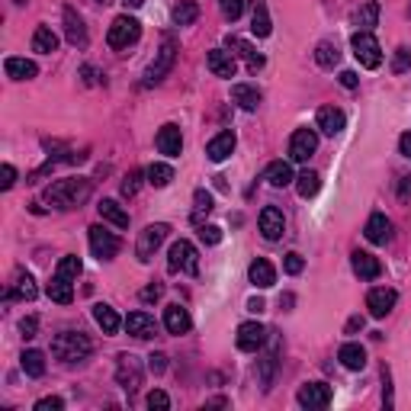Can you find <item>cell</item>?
I'll list each match as a JSON object with an SVG mask.
<instances>
[{
  "label": "cell",
  "instance_id": "cell-1",
  "mask_svg": "<svg viewBox=\"0 0 411 411\" xmlns=\"http://www.w3.org/2000/svg\"><path fill=\"white\" fill-rule=\"evenodd\" d=\"M90 180L83 177H71V180H55V183L45 190V199H49L55 209H77L90 199Z\"/></svg>",
  "mask_w": 411,
  "mask_h": 411
},
{
  "label": "cell",
  "instance_id": "cell-2",
  "mask_svg": "<svg viewBox=\"0 0 411 411\" xmlns=\"http://www.w3.org/2000/svg\"><path fill=\"white\" fill-rule=\"evenodd\" d=\"M90 350H93V344H90V338L81 331H61L55 340H51V353L68 366L83 363V360L90 357Z\"/></svg>",
  "mask_w": 411,
  "mask_h": 411
},
{
  "label": "cell",
  "instance_id": "cell-3",
  "mask_svg": "<svg viewBox=\"0 0 411 411\" xmlns=\"http://www.w3.org/2000/svg\"><path fill=\"white\" fill-rule=\"evenodd\" d=\"M173 61H177V39L173 36H164V42H161L158 55H154V61L148 64L145 71V87H151V83H161L167 74H171Z\"/></svg>",
  "mask_w": 411,
  "mask_h": 411
},
{
  "label": "cell",
  "instance_id": "cell-4",
  "mask_svg": "<svg viewBox=\"0 0 411 411\" xmlns=\"http://www.w3.org/2000/svg\"><path fill=\"white\" fill-rule=\"evenodd\" d=\"M167 270L171 273H190V276H196L199 273V254H196V248H193L190 241H173L171 244V250H167Z\"/></svg>",
  "mask_w": 411,
  "mask_h": 411
},
{
  "label": "cell",
  "instance_id": "cell-5",
  "mask_svg": "<svg viewBox=\"0 0 411 411\" xmlns=\"http://www.w3.org/2000/svg\"><path fill=\"white\" fill-rule=\"evenodd\" d=\"M350 49H353V58H357L363 68H379V64H382V49H379L372 32H363V29L353 32Z\"/></svg>",
  "mask_w": 411,
  "mask_h": 411
},
{
  "label": "cell",
  "instance_id": "cell-6",
  "mask_svg": "<svg viewBox=\"0 0 411 411\" xmlns=\"http://www.w3.org/2000/svg\"><path fill=\"white\" fill-rule=\"evenodd\" d=\"M138 36H141L138 19H132V16H116L113 26H109L106 42H109V49H128V45L138 42Z\"/></svg>",
  "mask_w": 411,
  "mask_h": 411
},
{
  "label": "cell",
  "instance_id": "cell-7",
  "mask_svg": "<svg viewBox=\"0 0 411 411\" xmlns=\"http://www.w3.org/2000/svg\"><path fill=\"white\" fill-rule=\"evenodd\" d=\"M167 231H171V225H164V222H158V225H148L145 231L138 235V244H135V254H138V260L141 263H148L154 257V250L164 244V238H167Z\"/></svg>",
  "mask_w": 411,
  "mask_h": 411
},
{
  "label": "cell",
  "instance_id": "cell-8",
  "mask_svg": "<svg viewBox=\"0 0 411 411\" xmlns=\"http://www.w3.org/2000/svg\"><path fill=\"white\" fill-rule=\"evenodd\" d=\"M315 148H318V132L315 128H295L293 138H289V158L295 164H305L315 154Z\"/></svg>",
  "mask_w": 411,
  "mask_h": 411
},
{
  "label": "cell",
  "instance_id": "cell-9",
  "mask_svg": "<svg viewBox=\"0 0 411 411\" xmlns=\"http://www.w3.org/2000/svg\"><path fill=\"white\" fill-rule=\"evenodd\" d=\"M116 382H119L126 392L138 389V385H141L138 357H132V353H119V357H116Z\"/></svg>",
  "mask_w": 411,
  "mask_h": 411
},
{
  "label": "cell",
  "instance_id": "cell-10",
  "mask_svg": "<svg viewBox=\"0 0 411 411\" xmlns=\"http://www.w3.org/2000/svg\"><path fill=\"white\" fill-rule=\"evenodd\" d=\"M90 250H93L96 260H113L119 254V238L113 231H106L103 225H93L90 228Z\"/></svg>",
  "mask_w": 411,
  "mask_h": 411
},
{
  "label": "cell",
  "instance_id": "cell-11",
  "mask_svg": "<svg viewBox=\"0 0 411 411\" xmlns=\"http://www.w3.org/2000/svg\"><path fill=\"white\" fill-rule=\"evenodd\" d=\"M267 328L260 325V321H244L241 328H238V338H235V344H238V350H244V353H257L263 347V340H267Z\"/></svg>",
  "mask_w": 411,
  "mask_h": 411
},
{
  "label": "cell",
  "instance_id": "cell-12",
  "mask_svg": "<svg viewBox=\"0 0 411 411\" xmlns=\"http://www.w3.org/2000/svg\"><path fill=\"white\" fill-rule=\"evenodd\" d=\"M331 385L328 382H305L299 389V395H295V402L302 405V408H328V405H331Z\"/></svg>",
  "mask_w": 411,
  "mask_h": 411
},
{
  "label": "cell",
  "instance_id": "cell-13",
  "mask_svg": "<svg viewBox=\"0 0 411 411\" xmlns=\"http://www.w3.org/2000/svg\"><path fill=\"white\" fill-rule=\"evenodd\" d=\"M61 16H64V39H68L74 49H83V45H87V26H83L81 13H77L74 6H64Z\"/></svg>",
  "mask_w": 411,
  "mask_h": 411
},
{
  "label": "cell",
  "instance_id": "cell-14",
  "mask_svg": "<svg viewBox=\"0 0 411 411\" xmlns=\"http://www.w3.org/2000/svg\"><path fill=\"white\" fill-rule=\"evenodd\" d=\"M395 289L389 286H379V289H370V295H366V308H370L372 318H385V315L395 308Z\"/></svg>",
  "mask_w": 411,
  "mask_h": 411
},
{
  "label": "cell",
  "instance_id": "cell-15",
  "mask_svg": "<svg viewBox=\"0 0 411 411\" xmlns=\"http://www.w3.org/2000/svg\"><path fill=\"white\" fill-rule=\"evenodd\" d=\"M260 231L267 241H280L283 231H286V218H283V212L276 209V206H263L260 209Z\"/></svg>",
  "mask_w": 411,
  "mask_h": 411
},
{
  "label": "cell",
  "instance_id": "cell-16",
  "mask_svg": "<svg viewBox=\"0 0 411 411\" xmlns=\"http://www.w3.org/2000/svg\"><path fill=\"white\" fill-rule=\"evenodd\" d=\"M154 145H158L161 154H167V158H177V154L183 151V135H180V128L173 126V122H167V126H161Z\"/></svg>",
  "mask_w": 411,
  "mask_h": 411
},
{
  "label": "cell",
  "instance_id": "cell-17",
  "mask_svg": "<svg viewBox=\"0 0 411 411\" xmlns=\"http://www.w3.org/2000/svg\"><path fill=\"white\" fill-rule=\"evenodd\" d=\"M206 64L215 77H235L238 71V61H235V51H225V49H212L206 55Z\"/></svg>",
  "mask_w": 411,
  "mask_h": 411
},
{
  "label": "cell",
  "instance_id": "cell-18",
  "mask_svg": "<svg viewBox=\"0 0 411 411\" xmlns=\"http://www.w3.org/2000/svg\"><path fill=\"white\" fill-rule=\"evenodd\" d=\"M126 331L132 334V338H138V340H151L154 334H158V321H154L151 315H145V312H132L126 318Z\"/></svg>",
  "mask_w": 411,
  "mask_h": 411
},
{
  "label": "cell",
  "instance_id": "cell-19",
  "mask_svg": "<svg viewBox=\"0 0 411 411\" xmlns=\"http://www.w3.org/2000/svg\"><path fill=\"white\" fill-rule=\"evenodd\" d=\"M363 235H366V241H370V244H385L392 238V222L382 215V212H372V215L366 218Z\"/></svg>",
  "mask_w": 411,
  "mask_h": 411
},
{
  "label": "cell",
  "instance_id": "cell-20",
  "mask_svg": "<svg viewBox=\"0 0 411 411\" xmlns=\"http://www.w3.org/2000/svg\"><path fill=\"white\" fill-rule=\"evenodd\" d=\"M350 267H353V273H357L360 280H376V276L382 273V263H379L372 254H366V250H353Z\"/></svg>",
  "mask_w": 411,
  "mask_h": 411
},
{
  "label": "cell",
  "instance_id": "cell-21",
  "mask_svg": "<svg viewBox=\"0 0 411 411\" xmlns=\"http://www.w3.org/2000/svg\"><path fill=\"white\" fill-rule=\"evenodd\" d=\"M231 151H235V132H218L215 138L206 145V158H209L212 164H222L225 158H231Z\"/></svg>",
  "mask_w": 411,
  "mask_h": 411
},
{
  "label": "cell",
  "instance_id": "cell-22",
  "mask_svg": "<svg viewBox=\"0 0 411 411\" xmlns=\"http://www.w3.org/2000/svg\"><path fill=\"white\" fill-rule=\"evenodd\" d=\"M248 280H250V286H257V289H270V286L276 283L273 263L263 260V257H257V260L248 267Z\"/></svg>",
  "mask_w": 411,
  "mask_h": 411
},
{
  "label": "cell",
  "instance_id": "cell-23",
  "mask_svg": "<svg viewBox=\"0 0 411 411\" xmlns=\"http://www.w3.org/2000/svg\"><path fill=\"white\" fill-rule=\"evenodd\" d=\"M347 126V116H344V109H338V106H321L318 109V128H321V135H338L340 128Z\"/></svg>",
  "mask_w": 411,
  "mask_h": 411
},
{
  "label": "cell",
  "instance_id": "cell-24",
  "mask_svg": "<svg viewBox=\"0 0 411 411\" xmlns=\"http://www.w3.org/2000/svg\"><path fill=\"white\" fill-rule=\"evenodd\" d=\"M228 49H235V55H238V58H244V64H248L250 74H257V71L263 68V55H260V51H254V45L244 42V39L228 36Z\"/></svg>",
  "mask_w": 411,
  "mask_h": 411
},
{
  "label": "cell",
  "instance_id": "cell-25",
  "mask_svg": "<svg viewBox=\"0 0 411 411\" xmlns=\"http://www.w3.org/2000/svg\"><path fill=\"white\" fill-rule=\"evenodd\" d=\"M190 325H193V321H190V312H186L180 302H173V305L164 308V328H167L171 334H186V331H190Z\"/></svg>",
  "mask_w": 411,
  "mask_h": 411
},
{
  "label": "cell",
  "instance_id": "cell-26",
  "mask_svg": "<svg viewBox=\"0 0 411 411\" xmlns=\"http://www.w3.org/2000/svg\"><path fill=\"white\" fill-rule=\"evenodd\" d=\"M49 299L58 302V305H71V299H74V286H71V276H61L55 273L49 280Z\"/></svg>",
  "mask_w": 411,
  "mask_h": 411
},
{
  "label": "cell",
  "instance_id": "cell-27",
  "mask_svg": "<svg viewBox=\"0 0 411 411\" xmlns=\"http://www.w3.org/2000/svg\"><path fill=\"white\" fill-rule=\"evenodd\" d=\"M263 180H267L270 186H276V190H283V186H289L295 177L286 161H273V164H267V171H263Z\"/></svg>",
  "mask_w": 411,
  "mask_h": 411
},
{
  "label": "cell",
  "instance_id": "cell-28",
  "mask_svg": "<svg viewBox=\"0 0 411 411\" xmlns=\"http://www.w3.org/2000/svg\"><path fill=\"white\" fill-rule=\"evenodd\" d=\"M231 100H235L241 109L254 113V109L260 106V90L250 87V83H235V87H231Z\"/></svg>",
  "mask_w": 411,
  "mask_h": 411
},
{
  "label": "cell",
  "instance_id": "cell-29",
  "mask_svg": "<svg viewBox=\"0 0 411 411\" xmlns=\"http://www.w3.org/2000/svg\"><path fill=\"white\" fill-rule=\"evenodd\" d=\"M100 215H103V222H109V225H116V228H128V212L122 209L116 199H100Z\"/></svg>",
  "mask_w": 411,
  "mask_h": 411
},
{
  "label": "cell",
  "instance_id": "cell-30",
  "mask_svg": "<svg viewBox=\"0 0 411 411\" xmlns=\"http://www.w3.org/2000/svg\"><path fill=\"white\" fill-rule=\"evenodd\" d=\"M4 71H6V77H13V81H32V77L39 74L36 61H26V58H6Z\"/></svg>",
  "mask_w": 411,
  "mask_h": 411
},
{
  "label": "cell",
  "instance_id": "cell-31",
  "mask_svg": "<svg viewBox=\"0 0 411 411\" xmlns=\"http://www.w3.org/2000/svg\"><path fill=\"white\" fill-rule=\"evenodd\" d=\"M93 321L103 328V334H116L122 325H126V321H119L116 308L113 305H103V302H100V305H93Z\"/></svg>",
  "mask_w": 411,
  "mask_h": 411
},
{
  "label": "cell",
  "instance_id": "cell-32",
  "mask_svg": "<svg viewBox=\"0 0 411 411\" xmlns=\"http://www.w3.org/2000/svg\"><path fill=\"white\" fill-rule=\"evenodd\" d=\"M338 360L347 366V370H363V366H366V350L360 344H344L338 350Z\"/></svg>",
  "mask_w": 411,
  "mask_h": 411
},
{
  "label": "cell",
  "instance_id": "cell-33",
  "mask_svg": "<svg viewBox=\"0 0 411 411\" xmlns=\"http://www.w3.org/2000/svg\"><path fill=\"white\" fill-rule=\"evenodd\" d=\"M250 32H254L257 39H267L270 32H273V23H270V13H267V6L257 0L254 4V16H250Z\"/></svg>",
  "mask_w": 411,
  "mask_h": 411
},
{
  "label": "cell",
  "instance_id": "cell-34",
  "mask_svg": "<svg viewBox=\"0 0 411 411\" xmlns=\"http://www.w3.org/2000/svg\"><path fill=\"white\" fill-rule=\"evenodd\" d=\"M39 295V286H36V280H32L29 273H19L16 276V283H13V289H10V299H23V302H32Z\"/></svg>",
  "mask_w": 411,
  "mask_h": 411
},
{
  "label": "cell",
  "instance_id": "cell-35",
  "mask_svg": "<svg viewBox=\"0 0 411 411\" xmlns=\"http://www.w3.org/2000/svg\"><path fill=\"white\" fill-rule=\"evenodd\" d=\"M376 19H379V4H376V0H366V4L353 13V23H357L363 32H370L372 26H376Z\"/></svg>",
  "mask_w": 411,
  "mask_h": 411
},
{
  "label": "cell",
  "instance_id": "cell-36",
  "mask_svg": "<svg viewBox=\"0 0 411 411\" xmlns=\"http://www.w3.org/2000/svg\"><path fill=\"white\" fill-rule=\"evenodd\" d=\"M19 366H23L26 376H42V372H45V353L42 350H23Z\"/></svg>",
  "mask_w": 411,
  "mask_h": 411
},
{
  "label": "cell",
  "instance_id": "cell-37",
  "mask_svg": "<svg viewBox=\"0 0 411 411\" xmlns=\"http://www.w3.org/2000/svg\"><path fill=\"white\" fill-rule=\"evenodd\" d=\"M315 61H318V68H334V64L340 61V51H338V45L334 42H318L315 45Z\"/></svg>",
  "mask_w": 411,
  "mask_h": 411
},
{
  "label": "cell",
  "instance_id": "cell-38",
  "mask_svg": "<svg viewBox=\"0 0 411 411\" xmlns=\"http://www.w3.org/2000/svg\"><path fill=\"white\" fill-rule=\"evenodd\" d=\"M32 49L42 51V55H51V51L58 49V36L49 29V26H39L36 36H32Z\"/></svg>",
  "mask_w": 411,
  "mask_h": 411
},
{
  "label": "cell",
  "instance_id": "cell-39",
  "mask_svg": "<svg viewBox=\"0 0 411 411\" xmlns=\"http://www.w3.org/2000/svg\"><path fill=\"white\" fill-rule=\"evenodd\" d=\"M295 190H299V196H302V199L315 196V193L321 190V177H318L315 171H302L299 177H295Z\"/></svg>",
  "mask_w": 411,
  "mask_h": 411
},
{
  "label": "cell",
  "instance_id": "cell-40",
  "mask_svg": "<svg viewBox=\"0 0 411 411\" xmlns=\"http://www.w3.org/2000/svg\"><path fill=\"white\" fill-rule=\"evenodd\" d=\"M196 16H199L196 0H180V4L173 6V23H177V26H193V23H196Z\"/></svg>",
  "mask_w": 411,
  "mask_h": 411
},
{
  "label": "cell",
  "instance_id": "cell-41",
  "mask_svg": "<svg viewBox=\"0 0 411 411\" xmlns=\"http://www.w3.org/2000/svg\"><path fill=\"white\" fill-rule=\"evenodd\" d=\"M145 177H148V183L161 190V186H167V183L173 180V167H171V164H151V167L145 171Z\"/></svg>",
  "mask_w": 411,
  "mask_h": 411
},
{
  "label": "cell",
  "instance_id": "cell-42",
  "mask_svg": "<svg viewBox=\"0 0 411 411\" xmlns=\"http://www.w3.org/2000/svg\"><path fill=\"white\" fill-rule=\"evenodd\" d=\"M193 203H196V209H193V222L203 225V215H209V212H212V193L196 190V193H193Z\"/></svg>",
  "mask_w": 411,
  "mask_h": 411
},
{
  "label": "cell",
  "instance_id": "cell-43",
  "mask_svg": "<svg viewBox=\"0 0 411 411\" xmlns=\"http://www.w3.org/2000/svg\"><path fill=\"white\" fill-rule=\"evenodd\" d=\"M55 273L77 280V273H81V257H77V254H64L61 260H58V270H55Z\"/></svg>",
  "mask_w": 411,
  "mask_h": 411
},
{
  "label": "cell",
  "instance_id": "cell-44",
  "mask_svg": "<svg viewBox=\"0 0 411 411\" xmlns=\"http://www.w3.org/2000/svg\"><path fill=\"white\" fill-rule=\"evenodd\" d=\"M218 10H222V16L228 19V23H235L244 10V0H218Z\"/></svg>",
  "mask_w": 411,
  "mask_h": 411
},
{
  "label": "cell",
  "instance_id": "cell-45",
  "mask_svg": "<svg viewBox=\"0 0 411 411\" xmlns=\"http://www.w3.org/2000/svg\"><path fill=\"white\" fill-rule=\"evenodd\" d=\"M145 402H148V408H151V411H167V408H171V398H167V392H161V389L148 392Z\"/></svg>",
  "mask_w": 411,
  "mask_h": 411
},
{
  "label": "cell",
  "instance_id": "cell-46",
  "mask_svg": "<svg viewBox=\"0 0 411 411\" xmlns=\"http://www.w3.org/2000/svg\"><path fill=\"white\" fill-rule=\"evenodd\" d=\"M283 270H286L289 276H299L302 270H305V260H302V254H295V250H289V254L283 257Z\"/></svg>",
  "mask_w": 411,
  "mask_h": 411
},
{
  "label": "cell",
  "instance_id": "cell-47",
  "mask_svg": "<svg viewBox=\"0 0 411 411\" xmlns=\"http://www.w3.org/2000/svg\"><path fill=\"white\" fill-rule=\"evenodd\" d=\"M408 64H411V49H408V45H402V49L395 51V61H392V71H395V74H405V71H408Z\"/></svg>",
  "mask_w": 411,
  "mask_h": 411
},
{
  "label": "cell",
  "instance_id": "cell-48",
  "mask_svg": "<svg viewBox=\"0 0 411 411\" xmlns=\"http://www.w3.org/2000/svg\"><path fill=\"white\" fill-rule=\"evenodd\" d=\"M138 183H141V171H128V177L122 180V196L132 199L138 193Z\"/></svg>",
  "mask_w": 411,
  "mask_h": 411
},
{
  "label": "cell",
  "instance_id": "cell-49",
  "mask_svg": "<svg viewBox=\"0 0 411 411\" xmlns=\"http://www.w3.org/2000/svg\"><path fill=\"white\" fill-rule=\"evenodd\" d=\"M199 238H203L206 244H218L222 241V228H218V225H199Z\"/></svg>",
  "mask_w": 411,
  "mask_h": 411
},
{
  "label": "cell",
  "instance_id": "cell-50",
  "mask_svg": "<svg viewBox=\"0 0 411 411\" xmlns=\"http://www.w3.org/2000/svg\"><path fill=\"white\" fill-rule=\"evenodd\" d=\"M36 331H39V318H36V315H29V318H23V321H19V334H23L26 340H32V338H36Z\"/></svg>",
  "mask_w": 411,
  "mask_h": 411
},
{
  "label": "cell",
  "instance_id": "cell-51",
  "mask_svg": "<svg viewBox=\"0 0 411 411\" xmlns=\"http://www.w3.org/2000/svg\"><path fill=\"white\" fill-rule=\"evenodd\" d=\"M64 402L58 395H49V398H39L36 402V411H61Z\"/></svg>",
  "mask_w": 411,
  "mask_h": 411
},
{
  "label": "cell",
  "instance_id": "cell-52",
  "mask_svg": "<svg viewBox=\"0 0 411 411\" xmlns=\"http://www.w3.org/2000/svg\"><path fill=\"white\" fill-rule=\"evenodd\" d=\"M148 370H151L154 376H161V372L167 370V353H151V357H148Z\"/></svg>",
  "mask_w": 411,
  "mask_h": 411
},
{
  "label": "cell",
  "instance_id": "cell-53",
  "mask_svg": "<svg viewBox=\"0 0 411 411\" xmlns=\"http://www.w3.org/2000/svg\"><path fill=\"white\" fill-rule=\"evenodd\" d=\"M161 295H164V286H161V283H151V286H145V289H141V295H138V299H141V302H158Z\"/></svg>",
  "mask_w": 411,
  "mask_h": 411
},
{
  "label": "cell",
  "instance_id": "cell-54",
  "mask_svg": "<svg viewBox=\"0 0 411 411\" xmlns=\"http://www.w3.org/2000/svg\"><path fill=\"white\" fill-rule=\"evenodd\" d=\"M13 183H16V171H13V164H4V167H0V186L10 190Z\"/></svg>",
  "mask_w": 411,
  "mask_h": 411
},
{
  "label": "cell",
  "instance_id": "cell-55",
  "mask_svg": "<svg viewBox=\"0 0 411 411\" xmlns=\"http://www.w3.org/2000/svg\"><path fill=\"white\" fill-rule=\"evenodd\" d=\"M398 199H402V203H411V177H405L402 183H398Z\"/></svg>",
  "mask_w": 411,
  "mask_h": 411
},
{
  "label": "cell",
  "instance_id": "cell-56",
  "mask_svg": "<svg viewBox=\"0 0 411 411\" xmlns=\"http://www.w3.org/2000/svg\"><path fill=\"white\" fill-rule=\"evenodd\" d=\"M340 83H344L347 90H353V87H357V83H360V77L353 74V71H340Z\"/></svg>",
  "mask_w": 411,
  "mask_h": 411
},
{
  "label": "cell",
  "instance_id": "cell-57",
  "mask_svg": "<svg viewBox=\"0 0 411 411\" xmlns=\"http://www.w3.org/2000/svg\"><path fill=\"white\" fill-rule=\"evenodd\" d=\"M382 382H385V389H382V402H385V408H392V385H389V370H382Z\"/></svg>",
  "mask_w": 411,
  "mask_h": 411
},
{
  "label": "cell",
  "instance_id": "cell-58",
  "mask_svg": "<svg viewBox=\"0 0 411 411\" xmlns=\"http://www.w3.org/2000/svg\"><path fill=\"white\" fill-rule=\"evenodd\" d=\"M347 334H357V331H363V315H353L350 321H347V328H344Z\"/></svg>",
  "mask_w": 411,
  "mask_h": 411
},
{
  "label": "cell",
  "instance_id": "cell-59",
  "mask_svg": "<svg viewBox=\"0 0 411 411\" xmlns=\"http://www.w3.org/2000/svg\"><path fill=\"white\" fill-rule=\"evenodd\" d=\"M398 151H402L405 158H411V132H405L402 138H398Z\"/></svg>",
  "mask_w": 411,
  "mask_h": 411
},
{
  "label": "cell",
  "instance_id": "cell-60",
  "mask_svg": "<svg viewBox=\"0 0 411 411\" xmlns=\"http://www.w3.org/2000/svg\"><path fill=\"white\" fill-rule=\"evenodd\" d=\"M263 308H267V305H263V299H257V295H254V299L248 302V312H254V315H260Z\"/></svg>",
  "mask_w": 411,
  "mask_h": 411
},
{
  "label": "cell",
  "instance_id": "cell-61",
  "mask_svg": "<svg viewBox=\"0 0 411 411\" xmlns=\"http://www.w3.org/2000/svg\"><path fill=\"white\" fill-rule=\"evenodd\" d=\"M81 74H83V83H96V71L90 68V64H87V68L81 71Z\"/></svg>",
  "mask_w": 411,
  "mask_h": 411
},
{
  "label": "cell",
  "instance_id": "cell-62",
  "mask_svg": "<svg viewBox=\"0 0 411 411\" xmlns=\"http://www.w3.org/2000/svg\"><path fill=\"white\" fill-rule=\"evenodd\" d=\"M122 4H126V6H141L145 0H122Z\"/></svg>",
  "mask_w": 411,
  "mask_h": 411
}]
</instances>
